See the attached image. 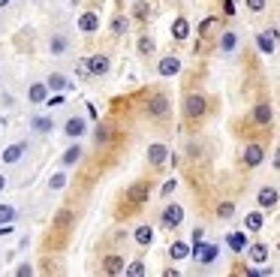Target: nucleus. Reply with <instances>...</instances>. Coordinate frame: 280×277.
Returning <instances> with one entry per match:
<instances>
[{
    "mask_svg": "<svg viewBox=\"0 0 280 277\" xmlns=\"http://www.w3.org/2000/svg\"><path fill=\"white\" fill-rule=\"evenodd\" d=\"M15 220V208L12 205H0V226H6Z\"/></svg>",
    "mask_w": 280,
    "mask_h": 277,
    "instance_id": "nucleus-25",
    "label": "nucleus"
},
{
    "mask_svg": "<svg viewBox=\"0 0 280 277\" xmlns=\"http://www.w3.org/2000/svg\"><path fill=\"white\" fill-rule=\"evenodd\" d=\"M24 154H27V145H24V142H15V145H9V148L3 151V163H9V166H12V163H21Z\"/></svg>",
    "mask_w": 280,
    "mask_h": 277,
    "instance_id": "nucleus-6",
    "label": "nucleus"
},
{
    "mask_svg": "<svg viewBox=\"0 0 280 277\" xmlns=\"http://www.w3.org/2000/svg\"><path fill=\"white\" fill-rule=\"evenodd\" d=\"M49 49H52V55H63V52L69 49V39H66L63 33H57V36H52V43H49Z\"/></svg>",
    "mask_w": 280,
    "mask_h": 277,
    "instance_id": "nucleus-15",
    "label": "nucleus"
},
{
    "mask_svg": "<svg viewBox=\"0 0 280 277\" xmlns=\"http://www.w3.org/2000/svg\"><path fill=\"white\" fill-rule=\"evenodd\" d=\"M193 259L196 262H202V265H211L214 259H217V253H220V247L217 244H202V241H199V244H193Z\"/></svg>",
    "mask_w": 280,
    "mask_h": 277,
    "instance_id": "nucleus-1",
    "label": "nucleus"
},
{
    "mask_svg": "<svg viewBox=\"0 0 280 277\" xmlns=\"http://www.w3.org/2000/svg\"><path fill=\"white\" fill-rule=\"evenodd\" d=\"M175 187H178V181H175V178H172V181H166V184H163V196H169Z\"/></svg>",
    "mask_w": 280,
    "mask_h": 277,
    "instance_id": "nucleus-36",
    "label": "nucleus"
},
{
    "mask_svg": "<svg viewBox=\"0 0 280 277\" xmlns=\"http://www.w3.org/2000/svg\"><path fill=\"white\" fill-rule=\"evenodd\" d=\"M250 259H253V262H265V259H268V247H265V244H253V247H250Z\"/></svg>",
    "mask_w": 280,
    "mask_h": 277,
    "instance_id": "nucleus-24",
    "label": "nucleus"
},
{
    "mask_svg": "<svg viewBox=\"0 0 280 277\" xmlns=\"http://www.w3.org/2000/svg\"><path fill=\"white\" fill-rule=\"evenodd\" d=\"M46 97H49V85H46V82H33V85H30V91H27V100H30L33 106L46 103Z\"/></svg>",
    "mask_w": 280,
    "mask_h": 277,
    "instance_id": "nucleus-7",
    "label": "nucleus"
},
{
    "mask_svg": "<svg viewBox=\"0 0 280 277\" xmlns=\"http://www.w3.org/2000/svg\"><path fill=\"white\" fill-rule=\"evenodd\" d=\"M244 226H247L250 232H256V229H262V214H259V211H253V214H247V220H244Z\"/></svg>",
    "mask_w": 280,
    "mask_h": 277,
    "instance_id": "nucleus-26",
    "label": "nucleus"
},
{
    "mask_svg": "<svg viewBox=\"0 0 280 277\" xmlns=\"http://www.w3.org/2000/svg\"><path fill=\"white\" fill-rule=\"evenodd\" d=\"M46 85H49V91H66V88H72V85H69V78L60 75V72H52V75L46 78Z\"/></svg>",
    "mask_w": 280,
    "mask_h": 277,
    "instance_id": "nucleus-12",
    "label": "nucleus"
},
{
    "mask_svg": "<svg viewBox=\"0 0 280 277\" xmlns=\"http://www.w3.org/2000/svg\"><path fill=\"white\" fill-rule=\"evenodd\" d=\"M145 196H148V187L145 184H139V187L130 190V199H145Z\"/></svg>",
    "mask_w": 280,
    "mask_h": 277,
    "instance_id": "nucleus-32",
    "label": "nucleus"
},
{
    "mask_svg": "<svg viewBox=\"0 0 280 277\" xmlns=\"http://www.w3.org/2000/svg\"><path fill=\"white\" fill-rule=\"evenodd\" d=\"M184 111L190 117H199V114H205V97H199V94H190L184 100Z\"/></svg>",
    "mask_w": 280,
    "mask_h": 277,
    "instance_id": "nucleus-2",
    "label": "nucleus"
},
{
    "mask_svg": "<svg viewBox=\"0 0 280 277\" xmlns=\"http://www.w3.org/2000/svg\"><path fill=\"white\" fill-rule=\"evenodd\" d=\"M97 24H100V18H97L94 12H85L82 18H78V30H82V33H91V30H97Z\"/></svg>",
    "mask_w": 280,
    "mask_h": 277,
    "instance_id": "nucleus-14",
    "label": "nucleus"
},
{
    "mask_svg": "<svg viewBox=\"0 0 280 277\" xmlns=\"http://www.w3.org/2000/svg\"><path fill=\"white\" fill-rule=\"evenodd\" d=\"M6 3H9V0H0V6H6Z\"/></svg>",
    "mask_w": 280,
    "mask_h": 277,
    "instance_id": "nucleus-41",
    "label": "nucleus"
},
{
    "mask_svg": "<svg viewBox=\"0 0 280 277\" xmlns=\"http://www.w3.org/2000/svg\"><path fill=\"white\" fill-rule=\"evenodd\" d=\"M78 157H82V148H78V145L66 148V154H63V166H72V163H78Z\"/></svg>",
    "mask_w": 280,
    "mask_h": 277,
    "instance_id": "nucleus-22",
    "label": "nucleus"
},
{
    "mask_svg": "<svg viewBox=\"0 0 280 277\" xmlns=\"http://www.w3.org/2000/svg\"><path fill=\"white\" fill-rule=\"evenodd\" d=\"M253 117H256V124H271V109L268 106H256Z\"/></svg>",
    "mask_w": 280,
    "mask_h": 277,
    "instance_id": "nucleus-21",
    "label": "nucleus"
},
{
    "mask_svg": "<svg viewBox=\"0 0 280 277\" xmlns=\"http://www.w3.org/2000/svg\"><path fill=\"white\" fill-rule=\"evenodd\" d=\"M169 253H172V259H187V256H190V247H187L184 241H175Z\"/></svg>",
    "mask_w": 280,
    "mask_h": 277,
    "instance_id": "nucleus-23",
    "label": "nucleus"
},
{
    "mask_svg": "<svg viewBox=\"0 0 280 277\" xmlns=\"http://www.w3.org/2000/svg\"><path fill=\"white\" fill-rule=\"evenodd\" d=\"M217 214H220V217H223V220H229V217H232V214H235V205H232V202H223V205H220V208H217Z\"/></svg>",
    "mask_w": 280,
    "mask_h": 277,
    "instance_id": "nucleus-30",
    "label": "nucleus"
},
{
    "mask_svg": "<svg viewBox=\"0 0 280 277\" xmlns=\"http://www.w3.org/2000/svg\"><path fill=\"white\" fill-rule=\"evenodd\" d=\"M49 187H52V190H63V187H66V175H63V172H60V175H55V178L49 181Z\"/></svg>",
    "mask_w": 280,
    "mask_h": 277,
    "instance_id": "nucleus-29",
    "label": "nucleus"
},
{
    "mask_svg": "<svg viewBox=\"0 0 280 277\" xmlns=\"http://www.w3.org/2000/svg\"><path fill=\"white\" fill-rule=\"evenodd\" d=\"M157 69H160V75H178L181 72V60L178 57H163Z\"/></svg>",
    "mask_w": 280,
    "mask_h": 277,
    "instance_id": "nucleus-11",
    "label": "nucleus"
},
{
    "mask_svg": "<svg viewBox=\"0 0 280 277\" xmlns=\"http://www.w3.org/2000/svg\"><path fill=\"white\" fill-rule=\"evenodd\" d=\"M148 160H151L154 166H163V163L169 160V148H166V145H160V142H154V145L148 148Z\"/></svg>",
    "mask_w": 280,
    "mask_h": 277,
    "instance_id": "nucleus-5",
    "label": "nucleus"
},
{
    "mask_svg": "<svg viewBox=\"0 0 280 277\" xmlns=\"http://www.w3.org/2000/svg\"><path fill=\"white\" fill-rule=\"evenodd\" d=\"M127 274H130V277H142V274H145V262H133V265H127Z\"/></svg>",
    "mask_w": 280,
    "mask_h": 277,
    "instance_id": "nucleus-31",
    "label": "nucleus"
},
{
    "mask_svg": "<svg viewBox=\"0 0 280 277\" xmlns=\"http://www.w3.org/2000/svg\"><path fill=\"white\" fill-rule=\"evenodd\" d=\"M112 30H114V33H124V30H127V18H114V21H112Z\"/></svg>",
    "mask_w": 280,
    "mask_h": 277,
    "instance_id": "nucleus-34",
    "label": "nucleus"
},
{
    "mask_svg": "<svg viewBox=\"0 0 280 277\" xmlns=\"http://www.w3.org/2000/svg\"><path fill=\"white\" fill-rule=\"evenodd\" d=\"M154 52V43H151V39L145 36V39H139V55H151Z\"/></svg>",
    "mask_w": 280,
    "mask_h": 277,
    "instance_id": "nucleus-33",
    "label": "nucleus"
},
{
    "mask_svg": "<svg viewBox=\"0 0 280 277\" xmlns=\"http://www.w3.org/2000/svg\"><path fill=\"white\" fill-rule=\"evenodd\" d=\"M187 33H190L187 18H175V24H172V36H175V39H187Z\"/></svg>",
    "mask_w": 280,
    "mask_h": 277,
    "instance_id": "nucleus-19",
    "label": "nucleus"
},
{
    "mask_svg": "<svg viewBox=\"0 0 280 277\" xmlns=\"http://www.w3.org/2000/svg\"><path fill=\"white\" fill-rule=\"evenodd\" d=\"M33 130L49 133V130H52V121H49V117H36V121H33Z\"/></svg>",
    "mask_w": 280,
    "mask_h": 277,
    "instance_id": "nucleus-28",
    "label": "nucleus"
},
{
    "mask_svg": "<svg viewBox=\"0 0 280 277\" xmlns=\"http://www.w3.org/2000/svg\"><path fill=\"white\" fill-rule=\"evenodd\" d=\"M256 202H259V208H274L277 205V190L274 187H262L259 196H256Z\"/></svg>",
    "mask_w": 280,
    "mask_h": 277,
    "instance_id": "nucleus-9",
    "label": "nucleus"
},
{
    "mask_svg": "<svg viewBox=\"0 0 280 277\" xmlns=\"http://www.w3.org/2000/svg\"><path fill=\"white\" fill-rule=\"evenodd\" d=\"M274 166H277V169H280V151H277V160H274Z\"/></svg>",
    "mask_w": 280,
    "mask_h": 277,
    "instance_id": "nucleus-40",
    "label": "nucleus"
},
{
    "mask_svg": "<svg viewBox=\"0 0 280 277\" xmlns=\"http://www.w3.org/2000/svg\"><path fill=\"white\" fill-rule=\"evenodd\" d=\"M3 187H6V178H3V175H0V190H3Z\"/></svg>",
    "mask_w": 280,
    "mask_h": 277,
    "instance_id": "nucleus-39",
    "label": "nucleus"
},
{
    "mask_svg": "<svg viewBox=\"0 0 280 277\" xmlns=\"http://www.w3.org/2000/svg\"><path fill=\"white\" fill-rule=\"evenodd\" d=\"M63 130H66V136L75 139V136H82V133H85V121H82V117H69Z\"/></svg>",
    "mask_w": 280,
    "mask_h": 277,
    "instance_id": "nucleus-16",
    "label": "nucleus"
},
{
    "mask_svg": "<svg viewBox=\"0 0 280 277\" xmlns=\"http://www.w3.org/2000/svg\"><path fill=\"white\" fill-rule=\"evenodd\" d=\"M274 39H277V30H265V33H259V52L271 55V52H274Z\"/></svg>",
    "mask_w": 280,
    "mask_h": 277,
    "instance_id": "nucleus-13",
    "label": "nucleus"
},
{
    "mask_svg": "<svg viewBox=\"0 0 280 277\" xmlns=\"http://www.w3.org/2000/svg\"><path fill=\"white\" fill-rule=\"evenodd\" d=\"M181 220H184V208L181 205H166L163 208V226L166 229H175Z\"/></svg>",
    "mask_w": 280,
    "mask_h": 277,
    "instance_id": "nucleus-3",
    "label": "nucleus"
},
{
    "mask_svg": "<svg viewBox=\"0 0 280 277\" xmlns=\"http://www.w3.org/2000/svg\"><path fill=\"white\" fill-rule=\"evenodd\" d=\"M262 160H265L262 145H256V142H253V145H247V148H244V163H247V166H259Z\"/></svg>",
    "mask_w": 280,
    "mask_h": 277,
    "instance_id": "nucleus-8",
    "label": "nucleus"
},
{
    "mask_svg": "<svg viewBox=\"0 0 280 277\" xmlns=\"http://www.w3.org/2000/svg\"><path fill=\"white\" fill-rule=\"evenodd\" d=\"M148 109H151L154 117H163V114L169 111V100H166L163 94H157V97H151V106H148Z\"/></svg>",
    "mask_w": 280,
    "mask_h": 277,
    "instance_id": "nucleus-10",
    "label": "nucleus"
},
{
    "mask_svg": "<svg viewBox=\"0 0 280 277\" xmlns=\"http://www.w3.org/2000/svg\"><path fill=\"white\" fill-rule=\"evenodd\" d=\"M229 247H232L235 253H241V250L247 247V238H244V232H232V235H229Z\"/></svg>",
    "mask_w": 280,
    "mask_h": 277,
    "instance_id": "nucleus-18",
    "label": "nucleus"
},
{
    "mask_svg": "<svg viewBox=\"0 0 280 277\" xmlns=\"http://www.w3.org/2000/svg\"><path fill=\"white\" fill-rule=\"evenodd\" d=\"M106 271L109 274H121L124 271V259L121 256H106Z\"/></svg>",
    "mask_w": 280,
    "mask_h": 277,
    "instance_id": "nucleus-20",
    "label": "nucleus"
},
{
    "mask_svg": "<svg viewBox=\"0 0 280 277\" xmlns=\"http://www.w3.org/2000/svg\"><path fill=\"white\" fill-rule=\"evenodd\" d=\"M247 9H253V12H262V9H265V0H247Z\"/></svg>",
    "mask_w": 280,
    "mask_h": 277,
    "instance_id": "nucleus-35",
    "label": "nucleus"
},
{
    "mask_svg": "<svg viewBox=\"0 0 280 277\" xmlns=\"http://www.w3.org/2000/svg\"><path fill=\"white\" fill-rule=\"evenodd\" d=\"M277 250H280V244H277Z\"/></svg>",
    "mask_w": 280,
    "mask_h": 277,
    "instance_id": "nucleus-42",
    "label": "nucleus"
},
{
    "mask_svg": "<svg viewBox=\"0 0 280 277\" xmlns=\"http://www.w3.org/2000/svg\"><path fill=\"white\" fill-rule=\"evenodd\" d=\"M15 274H18V277H21V274H33V268H30V265H18Z\"/></svg>",
    "mask_w": 280,
    "mask_h": 277,
    "instance_id": "nucleus-37",
    "label": "nucleus"
},
{
    "mask_svg": "<svg viewBox=\"0 0 280 277\" xmlns=\"http://www.w3.org/2000/svg\"><path fill=\"white\" fill-rule=\"evenodd\" d=\"M85 69H88L91 75H106V72H109V57H103V55L88 57V60H85Z\"/></svg>",
    "mask_w": 280,
    "mask_h": 277,
    "instance_id": "nucleus-4",
    "label": "nucleus"
},
{
    "mask_svg": "<svg viewBox=\"0 0 280 277\" xmlns=\"http://www.w3.org/2000/svg\"><path fill=\"white\" fill-rule=\"evenodd\" d=\"M202 235H205V229H196V232H193V244L202 241Z\"/></svg>",
    "mask_w": 280,
    "mask_h": 277,
    "instance_id": "nucleus-38",
    "label": "nucleus"
},
{
    "mask_svg": "<svg viewBox=\"0 0 280 277\" xmlns=\"http://www.w3.org/2000/svg\"><path fill=\"white\" fill-rule=\"evenodd\" d=\"M235 39H238L235 33H223V39H220V49H223V52H232V49H235Z\"/></svg>",
    "mask_w": 280,
    "mask_h": 277,
    "instance_id": "nucleus-27",
    "label": "nucleus"
},
{
    "mask_svg": "<svg viewBox=\"0 0 280 277\" xmlns=\"http://www.w3.org/2000/svg\"><path fill=\"white\" fill-rule=\"evenodd\" d=\"M151 241H154V229H151V226H139V229H136V244L148 247Z\"/></svg>",
    "mask_w": 280,
    "mask_h": 277,
    "instance_id": "nucleus-17",
    "label": "nucleus"
}]
</instances>
